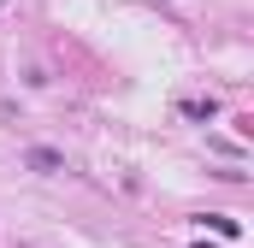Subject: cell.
<instances>
[{"label":"cell","mask_w":254,"mask_h":248,"mask_svg":"<svg viewBox=\"0 0 254 248\" xmlns=\"http://www.w3.org/2000/svg\"><path fill=\"white\" fill-rule=\"evenodd\" d=\"M30 166H42V172H60V154H48V148H36V154H30Z\"/></svg>","instance_id":"1"}]
</instances>
